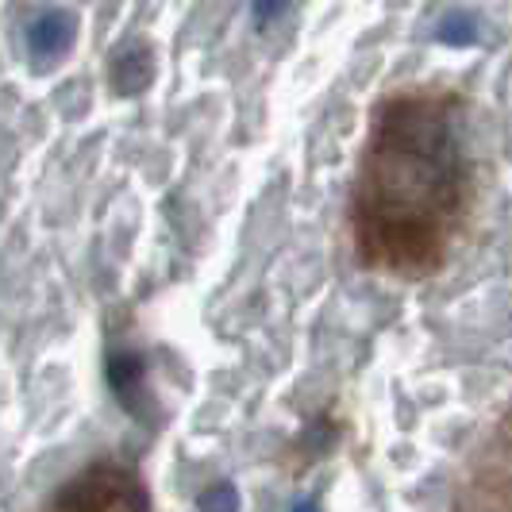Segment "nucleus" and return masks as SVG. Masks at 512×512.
I'll use <instances>...</instances> for the list:
<instances>
[{
    "mask_svg": "<svg viewBox=\"0 0 512 512\" xmlns=\"http://www.w3.org/2000/svg\"><path fill=\"white\" fill-rule=\"evenodd\" d=\"M478 216L466 101L451 85H401L374 104L347 193L355 262L397 282L451 266Z\"/></svg>",
    "mask_w": 512,
    "mask_h": 512,
    "instance_id": "f257e3e1",
    "label": "nucleus"
},
{
    "mask_svg": "<svg viewBox=\"0 0 512 512\" xmlns=\"http://www.w3.org/2000/svg\"><path fill=\"white\" fill-rule=\"evenodd\" d=\"M43 512H154L151 489L128 459H97L77 470L43 505Z\"/></svg>",
    "mask_w": 512,
    "mask_h": 512,
    "instance_id": "f03ea898",
    "label": "nucleus"
},
{
    "mask_svg": "<svg viewBox=\"0 0 512 512\" xmlns=\"http://www.w3.org/2000/svg\"><path fill=\"white\" fill-rule=\"evenodd\" d=\"M455 512H509V420L497 416L493 436L478 443L466 462Z\"/></svg>",
    "mask_w": 512,
    "mask_h": 512,
    "instance_id": "7ed1b4c3",
    "label": "nucleus"
},
{
    "mask_svg": "<svg viewBox=\"0 0 512 512\" xmlns=\"http://www.w3.org/2000/svg\"><path fill=\"white\" fill-rule=\"evenodd\" d=\"M108 382H112V393H116L139 420H147V412H143V397H147L143 359H135L128 351H112V355H108Z\"/></svg>",
    "mask_w": 512,
    "mask_h": 512,
    "instance_id": "20e7f679",
    "label": "nucleus"
},
{
    "mask_svg": "<svg viewBox=\"0 0 512 512\" xmlns=\"http://www.w3.org/2000/svg\"><path fill=\"white\" fill-rule=\"evenodd\" d=\"M239 497L231 486H212L208 493H201V512H235Z\"/></svg>",
    "mask_w": 512,
    "mask_h": 512,
    "instance_id": "39448f33",
    "label": "nucleus"
},
{
    "mask_svg": "<svg viewBox=\"0 0 512 512\" xmlns=\"http://www.w3.org/2000/svg\"><path fill=\"white\" fill-rule=\"evenodd\" d=\"M293 512H316V509H312V501H305V505H297Z\"/></svg>",
    "mask_w": 512,
    "mask_h": 512,
    "instance_id": "423d86ee",
    "label": "nucleus"
}]
</instances>
